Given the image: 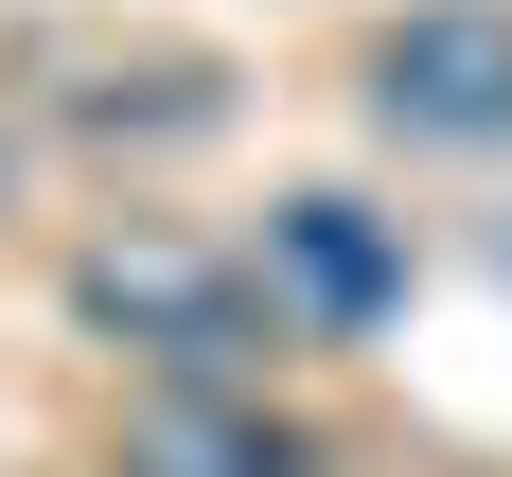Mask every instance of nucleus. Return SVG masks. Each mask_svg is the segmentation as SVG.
<instances>
[{
    "instance_id": "nucleus-1",
    "label": "nucleus",
    "mask_w": 512,
    "mask_h": 477,
    "mask_svg": "<svg viewBox=\"0 0 512 477\" xmlns=\"http://www.w3.org/2000/svg\"><path fill=\"white\" fill-rule=\"evenodd\" d=\"M371 124L407 142H512V18L495 0H424L371 36Z\"/></svg>"
},
{
    "instance_id": "nucleus-2",
    "label": "nucleus",
    "mask_w": 512,
    "mask_h": 477,
    "mask_svg": "<svg viewBox=\"0 0 512 477\" xmlns=\"http://www.w3.org/2000/svg\"><path fill=\"white\" fill-rule=\"evenodd\" d=\"M89 318L124 336V354L212 371V354H248V265L177 248V230H106V248H89Z\"/></svg>"
},
{
    "instance_id": "nucleus-3",
    "label": "nucleus",
    "mask_w": 512,
    "mask_h": 477,
    "mask_svg": "<svg viewBox=\"0 0 512 477\" xmlns=\"http://www.w3.org/2000/svg\"><path fill=\"white\" fill-rule=\"evenodd\" d=\"M265 301L301 318V336H371V318L407 301V248H389L354 195H283L265 212Z\"/></svg>"
},
{
    "instance_id": "nucleus-4",
    "label": "nucleus",
    "mask_w": 512,
    "mask_h": 477,
    "mask_svg": "<svg viewBox=\"0 0 512 477\" xmlns=\"http://www.w3.org/2000/svg\"><path fill=\"white\" fill-rule=\"evenodd\" d=\"M124 477H301V424L230 407V389H159L124 424Z\"/></svg>"
}]
</instances>
